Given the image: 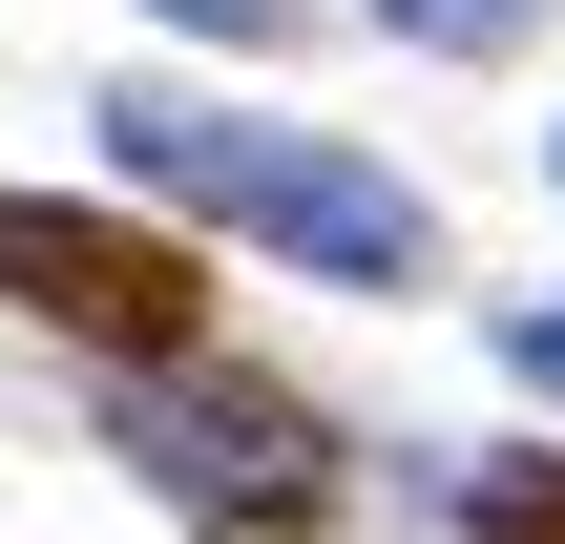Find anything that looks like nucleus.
Returning <instances> with one entry per match:
<instances>
[{"instance_id":"obj_1","label":"nucleus","mask_w":565,"mask_h":544,"mask_svg":"<svg viewBox=\"0 0 565 544\" xmlns=\"http://www.w3.org/2000/svg\"><path fill=\"white\" fill-rule=\"evenodd\" d=\"M105 147H126L168 210L252 231V252H294V273H356V294H398V273L440 252L398 168H356V147H294V126H231V105H168V84H105Z\"/></svg>"},{"instance_id":"obj_2","label":"nucleus","mask_w":565,"mask_h":544,"mask_svg":"<svg viewBox=\"0 0 565 544\" xmlns=\"http://www.w3.org/2000/svg\"><path fill=\"white\" fill-rule=\"evenodd\" d=\"M126 461H147L189 524H231V544H315L335 524V440H315L273 377H210V356H147V377H126Z\"/></svg>"},{"instance_id":"obj_3","label":"nucleus","mask_w":565,"mask_h":544,"mask_svg":"<svg viewBox=\"0 0 565 544\" xmlns=\"http://www.w3.org/2000/svg\"><path fill=\"white\" fill-rule=\"evenodd\" d=\"M0 314H42V335H84V356H210V273L168 252V231H126V210H42V189H0Z\"/></svg>"},{"instance_id":"obj_4","label":"nucleus","mask_w":565,"mask_h":544,"mask_svg":"<svg viewBox=\"0 0 565 544\" xmlns=\"http://www.w3.org/2000/svg\"><path fill=\"white\" fill-rule=\"evenodd\" d=\"M461 544H565V461H482L461 482Z\"/></svg>"},{"instance_id":"obj_5","label":"nucleus","mask_w":565,"mask_h":544,"mask_svg":"<svg viewBox=\"0 0 565 544\" xmlns=\"http://www.w3.org/2000/svg\"><path fill=\"white\" fill-rule=\"evenodd\" d=\"M377 21H398V42H440V63H503L545 0H377Z\"/></svg>"},{"instance_id":"obj_6","label":"nucleus","mask_w":565,"mask_h":544,"mask_svg":"<svg viewBox=\"0 0 565 544\" xmlns=\"http://www.w3.org/2000/svg\"><path fill=\"white\" fill-rule=\"evenodd\" d=\"M503 356H524V377H545V398H565V314H503Z\"/></svg>"},{"instance_id":"obj_7","label":"nucleus","mask_w":565,"mask_h":544,"mask_svg":"<svg viewBox=\"0 0 565 544\" xmlns=\"http://www.w3.org/2000/svg\"><path fill=\"white\" fill-rule=\"evenodd\" d=\"M168 21H210V42H273V0H168Z\"/></svg>"}]
</instances>
